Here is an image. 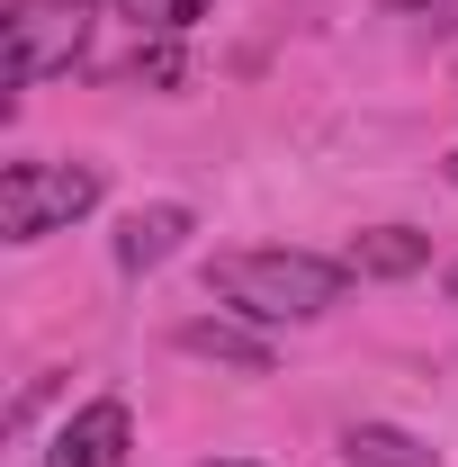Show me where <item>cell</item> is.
Wrapping results in <instances>:
<instances>
[{
  "label": "cell",
  "instance_id": "6da1fadb",
  "mask_svg": "<svg viewBox=\"0 0 458 467\" xmlns=\"http://www.w3.org/2000/svg\"><path fill=\"white\" fill-rule=\"evenodd\" d=\"M207 288L225 296L243 324H315L350 296V261H324V252H225L207 270Z\"/></svg>",
  "mask_w": 458,
  "mask_h": 467
},
{
  "label": "cell",
  "instance_id": "7a4b0ae2",
  "mask_svg": "<svg viewBox=\"0 0 458 467\" xmlns=\"http://www.w3.org/2000/svg\"><path fill=\"white\" fill-rule=\"evenodd\" d=\"M109 198L99 162H9L0 171V234L9 243H46V234L81 225Z\"/></svg>",
  "mask_w": 458,
  "mask_h": 467
},
{
  "label": "cell",
  "instance_id": "3957f363",
  "mask_svg": "<svg viewBox=\"0 0 458 467\" xmlns=\"http://www.w3.org/2000/svg\"><path fill=\"white\" fill-rule=\"evenodd\" d=\"M90 46V0H9L0 18V55H9V90H36L72 72Z\"/></svg>",
  "mask_w": 458,
  "mask_h": 467
},
{
  "label": "cell",
  "instance_id": "277c9868",
  "mask_svg": "<svg viewBox=\"0 0 458 467\" xmlns=\"http://www.w3.org/2000/svg\"><path fill=\"white\" fill-rule=\"evenodd\" d=\"M126 450H135V413L117 405V396H90V405H81V413L55 431L46 467H117Z\"/></svg>",
  "mask_w": 458,
  "mask_h": 467
},
{
  "label": "cell",
  "instance_id": "5b68a950",
  "mask_svg": "<svg viewBox=\"0 0 458 467\" xmlns=\"http://www.w3.org/2000/svg\"><path fill=\"white\" fill-rule=\"evenodd\" d=\"M189 225H198V216L172 207V198H162V207H135V216L117 225V270H162L180 243H189Z\"/></svg>",
  "mask_w": 458,
  "mask_h": 467
},
{
  "label": "cell",
  "instance_id": "8992f818",
  "mask_svg": "<svg viewBox=\"0 0 458 467\" xmlns=\"http://www.w3.org/2000/svg\"><path fill=\"white\" fill-rule=\"evenodd\" d=\"M172 342L189 350V359H216V368H243V378H270V342H261V333H243V324H225V315L180 324Z\"/></svg>",
  "mask_w": 458,
  "mask_h": 467
},
{
  "label": "cell",
  "instance_id": "52a82bcc",
  "mask_svg": "<svg viewBox=\"0 0 458 467\" xmlns=\"http://www.w3.org/2000/svg\"><path fill=\"white\" fill-rule=\"evenodd\" d=\"M422 261H432V234L413 225H369L350 243V279H413Z\"/></svg>",
  "mask_w": 458,
  "mask_h": 467
},
{
  "label": "cell",
  "instance_id": "ba28073f",
  "mask_svg": "<svg viewBox=\"0 0 458 467\" xmlns=\"http://www.w3.org/2000/svg\"><path fill=\"white\" fill-rule=\"evenodd\" d=\"M342 459L350 467H441V450L413 441L404 422H350V431H342Z\"/></svg>",
  "mask_w": 458,
  "mask_h": 467
},
{
  "label": "cell",
  "instance_id": "9c48e42d",
  "mask_svg": "<svg viewBox=\"0 0 458 467\" xmlns=\"http://www.w3.org/2000/svg\"><path fill=\"white\" fill-rule=\"evenodd\" d=\"M126 9V27L135 36H180V27H198L207 18V0H117Z\"/></svg>",
  "mask_w": 458,
  "mask_h": 467
},
{
  "label": "cell",
  "instance_id": "30bf717a",
  "mask_svg": "<svg viewBox=\"0 0 458 467\" xmlns=\"http://www.w3.org/2000/svg\"><path fill=\"white\" fill-rule=\"evenodd\" d=\"M387 9H422L432 27H450V18H458V0H387Z\"/></svg>",
  "mask_w": 458,
  "mask_h": 467
},
{
  "label": "cell",
  "instance_id": "8fae6325",
  "mask_svg": "<svg viewBox=\"0 0 458 467\" xmlns=\"http://www.w3.org/2000/svg\"><path fill=\"white\" fill-rule=\"evenodd\" d=\"M198 467H261V459H198Z\"/></svg>",
  "mask_w": 458,
  "mask_h": 467
},
{
  "label": "cell",
  "instance_id": "7c38bea8",
  "mask_svg": "<svg viewBox=\"0 0 458 467\" xmlns=\"http://www.w3.org/2000/svg\"><path fill=\"white\" fill-rule=\"evenodd\" d=\"M441 288H450V306H458V261H450V279H441Z\"/></svg>",
  "mask_w": 458,
  "mask_h": 467
},
{
  "label": "cell",
  "instance_id": "4fadbf2b",
  "mask_svg": "<svg viewBox=\"0 0 458 467\" xmlns=\"http://www.w3.org/2000/svg\"><path fill=\"white\" fill-rule=\"evenodd\" d=\"M441 171H450V189H458V153H450V162H441Z\"/></svg>",
  "mask_w": 458,
  "mask_h": 467
}]
</instances>
